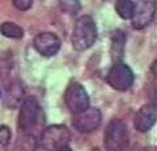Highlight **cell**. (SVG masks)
<instances>
[{
  "mask_svg": "<svg viewBox=\"0 0 157 151\" xmlns=\"http://www.w3.org/2000/svg\"><path fill=\"white\" fill-rule=\"evenodd\" d=\"M43 113L38 102L34 98L24 99L18 113V128L21 133L34 135L41 124H43Z\"/></svg>",
  "mask_w": 157,
  "mask_h": 151,
  "instance_id": "6da1fadb",
  "label": "cell"
},
{
  "mask_svg": "<svg viewBox=\"0 0 157 151\" xmlns=\"http://www.w3.org/2000/svg\"><path fill=\"white\" fill-rule=\"evenodd\" d=\"M156 13V0H136L134 2V13L131 17L132 27L144 29L153 21Z\"/></svg>",
  "mask_w": 157,
  "mask_h": 151,
  "instance_id": "ba28073f",
  "label": "cell"
},
{
  "mask_svg": "<svg viewBox=\"0 0 157 151\" xmlns=\"http://www.w3.org/2000/svg\"><path fill=\"white\" fill-rule=\"evenodd\" d=\"M0 33L7 38L12 39H21L24 37V29L14 22H4L0 25Z\"/></svg>",
  "mask_w": 157,
  "mask_h": 151,
  "instance_id": "7c38bea8",
  "label": "cell"
},
{
  "mask_svg": "<svg viewBox=\"0 0 157 151\" xmlns=\"http://www.w3.org/2000/svg\"><path fill=\"white\" fill-rule=\"evenodd\" d=\"M0 96H2V92H0Z\"/></svg>",
  "mask_w": 157,
  "mask_h": 151,
  "instance_id": "44dd1931",
  "label": "cell"
},
{
  "mask_svg": "<svg viewBox=\"0 0 157 151\" xmlns=\"http://www.w3.org/2000/svg\"><path fill=\"white\" fill-rule=\"evenodd\" d=\"M58 2L59 7L70 14H76L81 9L80 0H58Z\"/></svg>",
  "mask_w": 157,
  "mask_h": 151,
  "instance_id": "9a60e30c",
  "label": "cell"
},
{
  "mask_svg": "<svg viewBox=\"0 0 157 151\" xmlns=\"http://www.w3.org/2000/svg\"><path fill=\"white\" fill-rule=\"evenodd\" d=\"M106 80H107V84H109L113 89H115L118 91H126L134 84L135 76H134L132 69L127 64L117 61L115 64L110 68Z\"/></svg>",
  "mask_w": 157,
  "mask_h": 151,
  "instance_id": "5b68a950",
  "label": "cell"
},
{
  "mask_svg": "<svg viewBox=\"0 0 157 151\" xmlns=\"http://www.w3.org/2000/svg\"><path fill=\"white\" fill-rule=\"evenodd\" d=\"M36 147H37V141L34 138V135L22 133L21 137L17 139L14 151H36Z\"/></svg>",
  "mask_w": 157,
  "mask_h": 151,
  "instance_id": "5bb4252c",
  "label": "cell"
},
{
  "mask_svg": "<svg viewBox=\"0 0 157 151\" xmlns=\"http://www.w3.org/2000/svg\"><path fill=\"white\" fill-rule=\"evenodd\" d=\"M64 100H66V106L72 113L82 112L89 107L88 92L84 89V86L80 85L78 82H72L67 87V90L64 92Z\"/></svg>",
  "mask_w": 157,
  "mask_h": 151,
  "instance_id": "52a82bcc",
  "label": "cell"
},
{
  "mask_svg": "<svg viewBox=\"0 0 157 151\" xmlns=\"http://www.w3.org/2000/svg\"><path fill=\"white\" fill-rule=\"evenodd\" d=\"M124 43H126V35L123 31L121 30H115L111 34V57L115 60H121V57L123 56V51H124Z\"/></svg>",
  "mask_w": 157,
  "mask_h": 151,
  "instance_id": "8fae6325",
  "label": "cell"
},
{
  "mask_svg": "<svg viewBox=\"0 0 157 151\" xmlns=\"http://www.w3.org/2000/svg\"><path fill=\"white\" fill-rule=\"evenodd\" d=\"M12 137V131L8 128L7 125H2L0 126V149L7 147L9 141Z\"/></svg>",
  "mask_w": 157,
  "mask_h": 151,
  "instance_id": "2e32d148",
  "label": "cell"
},
{
  "mask_svg": "<svg viewBox=\"0 0 157 151\" xmlns=\"http://www.w3.org/2000/svg\"><path fill=\"white\" fill-rule=\"evenodd\" d=\"M157 117V108L155 103H149L143 106L141 108L136 112L135 119H134V125L136 130L145 133L148 131L156 123Z\"/></svg>",
  "mask_w": 157,
  "mask_h": 151,
  "instance_id": "30bf717a",
  "label": "cell"
},
{
  "mask_svg": "<svg viewBox=\"0 0 157 151\" xmlns=\"http://www.w3.org/2000/svg\"><path fill=\"white\" fill-rule=\"evenodd\" d=\"M104 146L106 151H124L128 146V130L124 121L111 120L104 133Z\"/></svg>",
  "mask_w": 157,
  "mask_h": 151,
  "instance_id": "3957f363",
  "label": "cell"
},
{
  "mask_svg": "<svg viewBox=\"0 0 157 151\" xmlns=\"http://www.w3.org/2000/svg\"><path fill=\"white\" fill-rule=\"evenodd\" d=\"M93 151H100V150H98V149H97V147H96V149H94V150H93Z\"/></svg>",
  "mask_w": 157,
  "mask_h": 151,
  "instance_id": "ffe728a7",
  "label": "cell"
},
{
  "mask_svg": "<svg viewBox=\"0 0 157 151\" xmlns=\"http://www.w3.org/2000/svg\"><path fill=\"white\" fill-rule=\"evenodd\" d=\"M101 121H102L101 111L98 108H94V107H88L82 112L73 113L72 117V124L75 126V129L84 134L94 131L101 125Z\"/></svg>",
  "mask_w": 157,
  "mask_h": 151,
  "instance_id": "8992f818",
  "label": "cell"
},
{
  "mask_svg": "<svg viewBox=\"0 0 157 151\" xmlns=\"http://www.w3.org/2000/svg\"><path fill=\"white\" fill-rule=\"evenodd\" d=\"M71 141V133L67 126L55 124L45 128L41 133L39 142L41 146L47 151H58L64 146H68Z\"/></svg>",
  "mask_w": 157,
  "mask_h": 151,
  "instance_id": "277c9868",
  "label": "cell"
},
{
  "mask_svg": "<svg viewBox=\"0 0 157 151\" xmlns=\"http://www.w3.org/2000/svg\"><path fill=\"white\" fill-rule=\"evenodd\" d=\"M115 11L121 18L131 20L132 13H134V2L132 0H117Z\"/></svg>",
  "mask_w": 157,
  "mask_h": 151,
  "instance_id": "4fadbf2b",
  "label": "cell"
},
{
  "mask_svg": "<svg viewBox=\"0 0 157 151\" xmlns=\"http://www.w3.org/2000/svg\"><path fill=\"white\" fill-rule=\"evenodd\" d=\"M12 2H13V5L18 11H28L33 5V0H12Z\"/></svg>",
  "mask_w": 157,
  "mask_h": 151,
  "instance_id": "e0dca14e",
  "label": "cell"
},
{
  "mask_svg": "<svg viewBox=\"0 0 157 151\" xmlns=\"http://www.w3.org/2000/svg\"><path fill=\"white\" fill-rule=\"evenodd\" d=\"M72 47L76 51H85L97 41V26L90 16H81L72 31Z\"/></svg>",
  "mask_w": 157,
  "mask_h": 151,
  "instance_id": "7a4b0ae2",
  "label": "cell"
},
{
  "mask_svg": "<svg viewBox=\"0 0 157 151\" xmlns=\"http://www.w3.org/2000/svg\"><path fill=\"white\" fill-rule=\"evenodd\" d=\"M140 151H156V149H155V147H152V146H151V147H143Z\"/></svg>",
  "mask_w": 157,
  "mask_h": 151,
  "instance_id": "ac0fdd59",
  "label": "cell"
},
{
  "mask_svg": "<svg viewBox=\"0 0 157 151\" xmlns=\"http://www.w3.org/2000/svg\"><path fill=\"white\" fill-rule=\"evenodd\" d=\"M58 151H72V150L68 147V146H64V147H62L60 150H58Z\"/></svg>",
  "mask_w": 157,
  "mask_h": 151,
  "instance_id": "d6986e66",
  "label": "cell"
},
{
  "mask_svg": "<svg viewBox=\"0 0 157 151\" xmlns=\"http://www.w3.org/2000/svg\"><path fill=\"white\" fill-rule=\"evenodd\" d=\"M60 39L55 35L54 33H39L38 35L34 38L33 46L37 50L38 53H41L42 56L50 57L54 56L60 48Z\"/></svg>",
  "mask_w": 157,
  "mask_h": 151,
  "instance_id": "9c48e42d",
  "label": "cell"
}]
</instances>
